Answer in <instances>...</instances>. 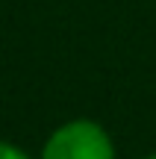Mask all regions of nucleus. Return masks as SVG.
I'll return each instance as SVG.
<instances>
[{
    "mask_svg": "<svg viewBox=\"0 0 156 159\" xmlns=\"http://www.w3.org/2000/svg\"><path fill=\"white\" fill-rule=\"evenodd\" d=\"M38 159H118V150L103 124L71 118L44 139Z\"/></svg>",
    "mask_w": 156,
    "mask_h": 159,
    "instance_id": "1",
    "label": "nucleus"
},
{
    "mask_svg": "<svg viewBox=\"0 0 156 159\" xmlns=\"http://www.w3.org/2000/svg\"><path fill=\"white\" fill-rule=\"evenodd\" d=\"M0 159H33V156H29L24 148H18V144L0 139Z\"/></svg>",
    "mask_w": 156,
    "mask_h": 159,
    "instance_id": "2",
    "label": "nucleus"
},
{
    "mask_svg": "<svg viewBox=\"0 0 156 159\" xmlns=\"http://www.w3.org/2000/svg\"><path fill=\"white\" fill-rule=\"evenodd\" d=\"M139 159H156V153H147V156H139Z\"/></svg>",
    "mask_w": 156,
    "mask_h": 159,
    "instance_id": "3",
    "label": "nucleus"
}]
</instances>
